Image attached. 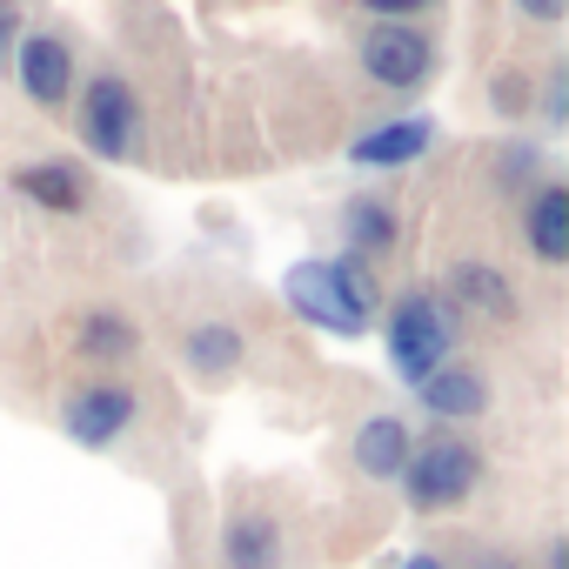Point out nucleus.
Listing matches in <instances>:
<instances>
[{"label": "nucleus", "mask_w": 569, "mask_h": 569, "mask_svg": "<svg viewBox=\"0 0 569 569\" xmlns=\"http://www.w3.org/2000/svg\"><path fill=\"white\" fill-rule=\"evenodd\" d=\"M416 396H422V409H429L436 422H449V429L482 422V416H489V369H482L476 356H449L436 376L416 382Z\"/></svg>", "instance_id": "obj_12"}, {"label": "nucleus", "mask_w": 569, "mask_h": 569, "mask_svg": "<svg viewBox=\"0 0 569 569\" xmlns=\"http://www.w3.org/2000/svg\"><path fill=\"white\" fill-rule=\"evenodd\" d=\"M248 8H268V0H248Z\"/></svg>", "instance_id": "obj_25"}, {"label": "nucleus", "mask_w": 569, "mask_h": 569, "mask_svg": "<svg viewBox=\"0 0 569 569\" xmlns=\"http://www.w3.org/2000/svg\"><path fill=\"white\" fill-rule=\"evenodd\" d=\"M74 134L88 141L94 161H141L148 154V94L134 88V74L121 61H94L74 81Z\"/></svg>", "instance_id": "obj_3"}, {"label": "nucleus", "mask_w": 569, "mask_h": 569, "mask_svg": "<svg viewBox=\"0 0 569 569\" xmlns=\"http://www.w3.org/2000/svg\"><path fill=\"white\" fill-rule=\"evenodd\" d=\"M542 569H569V542H562V536H549V549H542Z\"/></svg>", "instance_id": "obj_22"}, {"label": "nucleus", "mask_w": 569, "mask_h": 569, "mask_svg": "<svg viewBox=\"0 0 569 569\" xmlns=\"http://www.w3.org/2000/svg\"><path fill=\"white\" fill-rule=\"evenodd\" d=\"M409 422L402 416H369L362 429H356V442H349V462H356V476H369V482H396L402 476V462H409Z\"/></svg>", "instance_id": "obj_16"}, {"label": "nucleus", "mask_w": 569, "mask_h": 569, "mask_svg": "<svg viewBox=\"0 0 569 569\" xmlns=\"http://www.w3.org/2000/svg\"><path fill=\"white\" fill-rule=\"evenodd\" d=\"M8 61H14L21 94H28L41 114H68L74 81H81V48H74V34H61V28H34V34L14 41Z\"/></svg>", "instance_id": "obj_10"}, {"label": "nucleus", "mask_w": 569, "mask_h": 569, "mask_svg": "<svg viewBox=\"0 0 569 569\" xmlns=\"http://www.w3.org/2000/svg\"><path fill=\"white\" fill-rule=\"evenodd\" d=\"M14 41H21V0H0V61L14 54Z\"/></svg>", "instance_id": "obj_21"}, {"label": "nucleus", "mask_w": 569, "mask_h": 569, "mask_svg": "<svg viewBox=\"0 0 569 569\" xmlns=\"http://www.w3.org/2000/svg\"><path fill=\"white\" fill-rule=\"evenodd\" d=\"M8 188L28 194L41 214H61V221H81L94 208V174L68 154H34V161H14L8 168Z\"/></svg>", "instance_id": "obj_11"}, {"label": "nucleus", "mask_w": 569, "mask_h": 569, "mask_svg": "<svg viewBox=\"0 0 569 569\" xmlns=\"http://www.w3.org/2000/svg\"><path fill=\"white\" fill-rule=\"evenodd\" d=\"M436 296L456 316V329H489V336H516L522 329V289L502 268V254L489 241H462L442 254L436 268Z\"/></svg>", "instance_id": "obj_4"}, {"label": "nucleus", "mask_w": 569, "mask_h": 569, "mask_svg": "<svg viewBox=\"0 0 569 569\" xmlns=\"http://www.w3.org/2000/svg\"><path fill=\"white\" fill-rule=\"evenodd\" d=\"M516 228H522V248L536 254V268L556 274L569 261V188L562 181H536L516 201Z\"/></svg>", "instance_id": "obj_14"}, {"label": "nucleus", "mask_w": 569, "mask_h": 569, "mask_svg": "<svg viewBox=\"0 0 569 569\" xmlns=\"http://www.w3.org/2000/svg\"><path fill=\"white\" fill-rule=\"evenodd\" d=\"M356 14H369V21H436L442 14V0H349Z\"/></svg>", "instance_id": "obj_20"}, {"label": "nucleus", "mask_w": 569, "mask_h": 569, "mask_svg": "<svg viewBox=\"0 0 569 569\" xmlns=\"http://www.w3.org/2000/svg\"><path fill=\"white\" fill-rule=\"evenodd\" d=\"M429 121L416 114V121H389V128H376V134H356V168H402V161H422V148H429Z\"/></svg>", "instance_id": "obj_17"}, {"label": "nucleus", "mask_w": 569, "mask_h": 569, "mask_svg": "<svg viewBox=\"0 0 569 569\" xmlns=\"http://www.w3.org/2000/svg\"><path fill=\"white\" fill-rule=\"evenodd\" d=\"M289 562V529L268 502H234L221 522V569H281Z\"/></svg>", "instance_id": "obj_13"}, {"label": "nucleus", "mask_w": 569, "mask_h": 569, "mask_svg": "<svg viewBox=\"0 0 569 569\" xmlns=\"http://www.w3.org/2000/svg\"><path fill=\"white\" fill-rule=\"evenodd\" d=\"M389 309V362H396V376L416 389L422 376H436L456 349H462V329H456V316L442 309V296L436 289H402L396 302H382Z\"/></svg>", "instance_id": "obj_9"}, {"label": "nucleus", "mask_w": 569, "mask_h": 569, "mask_svg": "<svg viewBox=\"0 0 569 569\" xmlns=\"http://www.w3.org/2000/svg\"><path fill=\"white\" fill-rule=\"evenodd\" d=\"M562 14H569V0H509V21H516V34H556L562 28Z\"/></svg>", "instance_id": "obj_19"}, {"label": "nucleus", "mask_w": 569, "mask_h": 569, "mask_svg": "<svg viewBox=\"0 0 569 569\" xmlns=\"http://www.w3.org/2000/svg\"><path fill=\"white\" fill-rule=\"evenodd\" d=\"M402 201H389V194H356L349 208H342V254H356V261H369V268H382V261H396L402 254Z\"/></svg>", "instance_id": "obj_15"}, {"label": "nucleus", "mask_w": 569, "mask_h": 569, "mask_svg": "<svg viewBox=\"0 0 569 569\" xmlns=\"http://www.w3.org/2000/svg\"><path fill=\"white\" fill-rule=\"evenodd\" d=\"M402 569H449V562H442V556H409Z\"/></svg>", "instance_id": "obj_24"}, {"label": "nucleus", "mask_w": 569, "mask_h": 569, "mask_svg": "<svg viewBox=\"0 0 569 569\" xmlns=\"http://www.w3.org/2000/svg\"><path fill=\"white\" fill-rule=\"evenodd\" d=\"M289 309L329 336H362L382 316V268L336 254V261H296L289 268Z\"/></svg>", "instance_id": "obj_5"}, {"label": "nucleus", "mask_w": 569, "mask_h": 569, "mask_svg": "<svg viewBox=\"0 0 569 569\" xmlns=\"http://www.w3.org/2000/svg\"><path fill=\"white\" fill-rule=\"evenodd\" d=\"M168 342H174V362L201 382V389H228L248 376L254 362V342H261V302L248 296H208V302H188L168 316Z\"/></svg>", "instance_id": "obj_1"}, {"label": "nucleus", "mask_w": 569, "mask_h": 569, "mask_svg": "<svg viewBox=\"0 0 569 569\" xmlns=\"http://www.w3.org/2000/svg\"><path fill=\"white\" fill-rule=\"evenodd\" d=\"M54 356L68 362V376H121L141 369L148 356V322L114 302V296H88L74 309L54 316Z\"/></svg>", "instance_id": "obj_6"}, {"label": "nucleus", "mask_w": 569, "mask_h": 569, "mask_svg": "<svg viewBox=\"0 0 569 569\" xmlns=\"http://www.w3.org/2000/svg\"><path fill=\"white\" fill-rule=\"evenodd\" d=\"M349 61H356V74H362V88H376V94H389V101H409V94H422V88L436 81L442 41H436V28H422V21H362L356 41H349Z\"/></svg>", "instance_id": "obj_7"}, {"label": "nucleus", "mask_w": 569, "mask_h": 569, "mask_svg": "<svg viewBox=\"0 0 569 569\" xmlns=\"http://www.w3.org/2000/svg\"><path fill=\"white\" fill-rule=\"evenodd\" d=\"M148 416H154V389H148L141 369H121V376H68V389L54 396L61 436L81 442V449H101V456L128 449L148 429Z\"/></svg>", "instance_id": "obj_2"}, {"label": "nucleus", "mask_w": 569, "mask_h": 569, "mask_svg": "<svg viewBox=\"0 0 569 569\" xmlns=\"http://www.w3.org/2000/svg\"><path fill=\"white\" fill-rule=\"evenodd\" d=\"M482 469L489 462H482L469 429H429V436L409 442V462H402L396 482H402L416 516H449V509H462L482 489Z\"/></svg>", "instance_id": "obj_8"}, {"label": "nucleus", "mask_w": 569, "mask_h": 569, "mask_svg": "<svg viewBox=\"0 0 569 569\" xmlns=\"http://www.w3.org/2000/svg\"><path fill=\"white\" fill-rule=\"evenodd\" d=\"M489 108H496V114H529V108H536V68L509 54V61L489 74Z\"/></svg>", "instance_id": "obj_18"}, {"label": "nucleus", "mask_w": 569, "mask_h": 569, "mask_svg": "<svg viewBox=\"0 0 569 569\" xmlns=\"http://www.w3.org/2000/svg\"><path fill=\"white\" fill-rule=\"evenodd\" d=\"M476 569H529V562H522V556H482Z\"/></svg>", "instance_id": "obj_23"}]
</instances>
